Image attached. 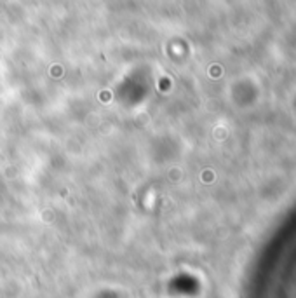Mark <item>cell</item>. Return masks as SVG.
Masks as SVG:
<instances>
[{"mask_svg":"<svg viewBox=\"0 0 296 298\" xmlns=\"http://www.w3.org/2000/svg\"><path fill=\"white\" fill-rule=\"evenodd\" d=\"M287 52H296V46H291V49Z\"/></svg>","mask_w":296,"mask_h":298,"instance_id":"cell-1","label":"cell"}]
</instances>
